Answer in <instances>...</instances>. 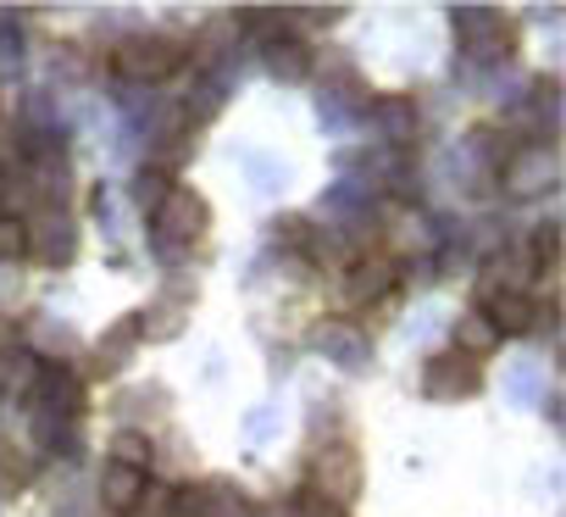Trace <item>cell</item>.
<instances>
[{
	"mask_svg": "<svg viewBox=\"0 0 566 517\" xmlns=\"http://www.w3.org/2000/svg\"><path fill=\"white\" fill-rule=\"evenodd\" d=\"M167 517H206V484H184V489H172Z\"/></svg>",
	"mask_w": 566,
	"mask_h": 517,
	"instance_id": "cell-26",
	"label": "cell"
},
{
	"mask_svg": "<svg viewBox=\"0 0 566 517\" xmlns=\"http://www.w3.org/2000/svg\"><path fill=\"white\" fill-rule=\"evenodd\" d=\"M73 245H78V228H73V217L67 211H40L34 217V228H29V250L40 256L45 268H67L73 262Z\"/></svg>",
	"mask_w": 566,
	"mask_h": 517,
	"instance_id": "cell-10",
	"label": "cell"
},
{
	"mask_svg": "<svg viewBox=\"0 0 566 517\" xmlns=\"http://www.w3.org/2000/svg\"><path fill=\"white\" fill-rule=\"evenodd\" d=\"M211 228V200L189 184H172L156 206H150V245L167 256V262H178V256H189Z\"/></svg>",
	"mask_w": 566,
	"mask_h": 517,
	"instance_id": "cell-1",
	"label": "cell"
},
{
	"mask_svg": "<svg viewBox=\"0 0 566 517\" xmlns=\"http://www.w3.org/2000/svg\"><path fill=\"white\" fill-rule=\"evenodd\" d=\"M500 184H505V195L538 200V195H549V189L560 184V156H555L549 145H522V151H511V156H505Z\"/></svg>",
	"mask_w": 566,
	"mask_h": 517,
	"instance_id": "cell-5",
	"label": "cell"
},
{
	"mask_svg": "<svg viewBox=\"0 0 566 517\" xmlns=\"http://www.w3.org/2000/svg\"><path fill=\"white\" fill-rule=\"evenodd\" d=\"M483 390V362L461 356V351H444L422 368V395L439 401V406H455V401H472Z\"/></svg>",
	"mask_w": 566,
	"mask_h": 517,
	"instance_id": "cell-7",
	"label": "cell"
},
{
	"mask_svg": "<svg viewBox=\"0 0 566 517\" xmlns=\"http://www.w3.org/2000/svg\"><path fill=\"white\" fill-rule=\"evenodd\" d=\"M29 484H34V462L23 451H12V445H0V495H18Z\"/></svg>",
	"mask_w": 566,
	"mask_h": 517,
	"instance_id": "cell-23",
	"label": "cell"
},
{
	"mask_svg": "<svg viewBox=\"0 0 566 517\" xmlns=\"http://www.w3.org/2000/svg\"><path fill=\"white\" fill-rule=\"evenodd\" d=\"M461 51L483 68L516 56V23L505 12H461Z\"/></svg>",
	"mask_w": 566,
	"mask_h": 517,
	"instance_id": "cell-6",
	"label": "cell"
},
{
	"mask_svg": "<svg viewBox=\"0 0 566 517\" xmlns=\"http://www.w3.org/2000/svg\"><path fill=\"white\" fill-rule=\"evenodd\" d=\"M266 68H272L277 79H306V73H312V45H301V34L283 40V45L266 51Z\"/></svg>",
	"mask_w": 566,
	"mask_h": 517,
	"instance_id": "cell-19",
	"label": "cell"
},
{
	"mask_svg": "<svg viewBox=\"0 0 566 517\" xmlns=\"http://www.w3.org/2000/svg\"><path fill=\"white\" fill-rule=\"evenodd\" d=\"M12 345H18V329H12L7 318H0V351H12Z\"/></svg>",
	"mask_w": 566,
	"mask_h": 517,
	"instance_id": "cell-30",
	"label": "cell"
},
{
	"mask_svg": "<svg viewBox=\"0 0 566 517\" xmlns=\"http://www.w3.org/2000/svg\"><path fill=\"white\" fill-rule=\"evenodd\" d=\"M150 456H156V445H150L139 428H117V434H112V462H117V467H139V473H145Z\"/></svg>",
	"mask_w": 566,
	"mask_h": 517,
	"instance_id": "cell-22",
	"label": "cell"
},
{
	"mask_svg": "<svg viewBox=\"0 0 566 517\" xmlns=\"http://www.w3.org/2000/svg\"><path fill=\"white\" fill-rule=\"evenodd\" d=\"M373 123H378V134H384L389 145H400V151L422 139V112H417V101H411V95L373 101Z\"/></svg>",
	"mask_w": 566,
	"mask_h": 517,
	"instance_id": "cell-11",
	"label": "cell"
},
{
	"mask_svg": "<svg viewBox=\"0 0 566 517\" xmlns=\"http://www.w3.org/2000/svg\"><path fill=\"white\" fill-rule=\"evenodd\" d=\"M145 489H150V473L106 462V473H101V506H106V511H134V500H139Z\"/></svg>",
	"mask_w": 566,
	"mask_h": 517,
	"instance_id": "cell-14",
	"label": "cell"
},
{
	"mask_svg": "<svg viewBox=\"0 0 566 517\" xmlns=\"http://www.w3.org/2000/svg\"><path fill=\"white\" fill-rule=\"evenodd\" d=\"M312 340H317V351H328V356L345 362V368H361V362H367V340H361L350 323H323Z\"/></svg>",
	"mask_w": 566,
	"mask_h": 517,
	"instance_id": "cell-16",
	"label": "cell"
},
{
	"mask_svg": "<svg viewBox=\"0 0 566 517\" xmlns=\"http://www.w3.org/2000/svg\"><path fill=\"white\" fill-rule=\"evenodd\" d=\"M206 517H261L255 500L233 484H206Z\"/></svg>",
	"mask_w": 566,
	"mask_h": 517,
	"instance_id": "cell-20",
	"label": "cell"
},
{
	"mask_svg": "<svg viewBox=\"0 0 566 517\" xmlns=\"http://www.w3.org/2000/svg\"><path fill=\"white\" fill-rule=\"evenodd\" d=\"M389 245L395 250H406V256H428V250H439V234H433V223L422 217V211H395L389 217Z\"/></svg>",
	"mask_w": 566,
	"mask_h": 517,
	"instance_id": "cell-15",
	"label": "cell"
},
{
	"mask_svg": "<svg viewBox=\"0 0 566 517\" xmlns=\"http://www.w3.org/2000/svg\"><path fill=\"white\" fill-rule=\"evenodd\" d=\"M23 256H29V223L0 211V262H23Z\"/></svg>",
	"mask_w": 566,
	"mask_h": 517,
	"instance_id": "cell-24",
	"label": "cell"
},
{
	"mask_svg": "<svg viewBox=\"0 0 566 517\" xmlns=\"http://www.w3.org/2000/svg\"><path fill=\"white\" fill-rule=\"evenodd\" d=\"M0 173H7V151H0Z\"/></svg>",
	"mask_w": 566,
	"mask_h": 517,
	"instance_id": "cell-31",
	"label": "cell"
},
{
	"mask_svg": "<svg viewBox=\"0 0 566 517\" xmlns=\"http://www.w3.org/2000/svg\"><path fill=\"white\" fill-rule=\"evenodd\" d=\"M478 312L489 318V329L500 340H516V334H533L538 329V301L527 290H483V307Z\"/></svg>",
	"mask_w": 566,
	"mask_h": 517,
	"instance_id": "cell-9",
	"label": "cell"
},
{
	"mask_svg": "<svg viewBox=\"0 0 566 517\" xmlns=\"http://www.w3.org/2000/svg\"><path fill=\"white\" fill-rule=\"evenodd\" d=\"M233 40H239V18H217V23L200 29V45H195V51H200V56H222Z\"/></svg>",
	"mask_w": 566,
	"mask_h": 517,
	"instance_id": "cell-25",
	"label": "cell"
},
{
	"mask_svg": "<svg viewBox=\"0 0 566 517\" xmlns=\"http://www.w3.org/2000/svg\"><path fill=\"white\" fill-rule=\"evenodd\" d=\"M361 456L339 440V445H323L317 456H312V467H306V495H317V500H334V506H350L356 495H361Z\"/></svg>",
	"mask_w": 566,
	"mask_h": 517,
	"instance_id": "cell-3",
	"label": "cell"
},
{
	"mask_svg": "<svg viewBox=\"0 0 566 517\" xmlns=\"http://www.w3.org/2000/svg\"><path fill=\"white\" fill-rule=\"evenodd\" d=\"M290 517H350V511H345V506H334V500H317V495H306V489H301Z\"/></svg>",
	"mask_w": 566,
	"mask_h": 517,
	"instance_id": "cell-27",
	"label": "cell"
},
{
	"mask_svg": "<svg viewBox=\"0 0 566 517\" xmlns=\"http://www.w3.org/2000/svg\"><path fill=\"white\" fill-rule=\"evenodd\" d=\"M522 250H527V268H533V273H555V256H560V228H555V223H538V228H533V239H527Z\"/></svg>",
	"mask_w": 566,
	"mask_h": 517,
	"instance_id": "cell-21",
	"label": "cell"
},
{
	"mask_svg": "<svg viewBox=\"0 0 566 517\" xmlns=\"http://www.w3.org/2000/svg\"><path fill=\"white\" fill-rule=\"evenodd\" d=\"M494 345H500V334L489 329V318H483V312H467V318L455 323V351H461V356L483 362V356H489Z\"/></svg>",
	"mask_w": 566,
	"mask_h": 517,
	"instance_id": "cell-17",
	"label": "cell"
},
{
	"mask_svg": "<svg viewBox=\"0 0 566 517\" xmlns=\"http://www.w3.org/2000/svg\"><path fill=\"white\" fill-rule=\"evenodd\" d=\"M295 23H301V12H290V7L239 12V34H250L261 51H272V45H283V40H295Z\"/></svg>",
	"mask_w": 566,
	"mask_h": 517,
	"instance_id": "cell-13",
	"label": "cell"
},
{
	"mask_svg": "<svg viewBox=\"0 0 566 517\" xmlns=\"http://www.w3.org/2000/svg\"><path fill=\"white\" fill-rule=\"evenodd\" d=\"M145 340V329H139V312H128V318H117L112 329H106V340H101V351L90 356V373L95 379H112L128 356H134V345Z\"/></svg>",
	"mask_w": 566,
	"mask_h": 517,
	"instance_id": "cell-12",
	"label": "cell"
},
{
	"mask_svg": "<svg viewBox=\"0 0 566 517\" xmlns=\"http://www.w3.org/2000/svg\"><path fill=\"white\" fill-rule=\"evenodd\" d=\"M395 290H400V262L395 256H356V262L345 268V279H339V301L350 312H367V307L389 301Z\"/></svg>",
	"mask_w": 566,
	"mask_h": 517,
	"instance_id": "cell-4",
	"label": "cell"
},
{
	"mask_svg": "<svg viewBox=\"0 0 566 517\" xmlns=\"http://www.w3.org/2000/svg\"><path fill=\"white\" fill-rule=\"evenodd\" d=\"M40 373V356L29 345H12V351H0V395L7 390H29Z\"/></svg>",
	"mask_w": 566,
	"mask_h": 517,
	"instance_id": "cell-18",
	"label": "cell"
},
{
	"mask_svg": "<svg viewBox=\"0 0 566 517\" xmlns=\"http://www.w3.org/2000/svg\"><path fill=\"white\" fill-rule=\"evenodd\" d=\"M29 406H40L45 417L73 423V417L84 412V379H78V368H67V362H40V373H34V384H29Z\"/></svg>",
	"mask_w": 566,
	"mask_h": 517,
	"instance_id": "cell-8",
	"label": "cell"
},
{
	"mask_svg": "<svg viewBox=\"0 0 566 517\" xmlns=\"http://www.w3.org/2000/svg\"><path fill=\"white\" fill-rule=\"evenodd\" d=\"M184 62H189V51L167 34H134L112 51V73L128 84H167Z\"/></svg>",
	"mask_w": 566,
	"mask_h": 517,
	"instance_id": "cell-2",
	"label": "cell"
},
{
	"mask_svg": "<svg viewBox=\"0 0 566 517\" xmlns=\"http://www.w3.org/2000/svg\"><path fill=\"white\" fill-rule=\"evenodd\" d=\"M167 189H172V184H167V173H156V167H150V173H139V206H156Z\"/></svg>",
	"mask_w": 566,
	"mask_h": 517,
	"instance_id": "cell-28",
	"label": "cell"
},
{
	"mask_svg": "<svg viewBox=\"0 0 566 517\" xmlns=\"http://www.w3.org/2000/svg\"><path fill=\"white\" fill-rule=\"evenodd\" d=\"M167 500H172V489H145L134 500V517H167Z\"/></svg>",
	"mask_w": 566,
	"mask_h": 517,
	"instance_id": "cell-29",
	"label": "cell"
}]
</instances>
